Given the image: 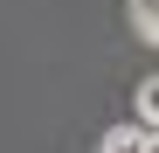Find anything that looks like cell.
Here are the masks:
<instances>
[{"label": "cell", "mask_w": 159, "mask_h": 153, "mask_svg": "<svg viewBox=\"0 0 159 153\" xmlns=\"http://www.w3.org/2000/svg\"><path fill=\"white\" fill-rule=\"evenodd\" d=\"M104 153H159V139L145 125H111V132H104Z\"/></svg>", "instance_id": "1"}, {"label": "cell", "mask_w": 159, "mask_h": 153, "mask_svg": "<svg viewBox=\"0 0 159 153\" xmlns=\"http://www.w3.org/2000/svg\"><path fill=\"white\" fill-rule=\"evenodd\" d=\"M131 125H145V132L159 139V76L139 84V97H131Z\"/></svg>", "instance_id": "2"}, {"label": "cell", "mask_w": 159, "mask_h": 153, "mask_svg": "<svg viewBox=\"0 0 159 153\" xmlns=\"http://www.w3.org/2000/svg\"><path fill=\"white\" fill-rule=\"evenodd\" d=\"M131 35L159 49V0H131Z\"/></svg>", "instance_id": "3"}]
</instances>
